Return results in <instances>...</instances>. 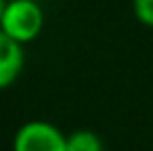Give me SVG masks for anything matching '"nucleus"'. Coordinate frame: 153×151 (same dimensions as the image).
<instances>
[{
	"instance_id": "nucleus-3",
	"label": "nucleus",
	"mask_w": 153,
	"mask_h": 151,
	"mask_svg": "<svg viewBox=\"0 0 153 151\" xmlns=\"http://www.w3.org/2000/svg\"><path fill=\"white\" fill-rule=\"evenodd\" d=\"M25 45L0 31V89L11 87L25 69Z\"/></svg>"
},
{
	"instance_id": "nucleus-6",
	"label": "nucleus",
	"mask_w": 153,
	"mask_h": 151,
	"mask_svg": "<svg viewBox=\"0 0 153 151\" xmlns=\"http://www.w3.org/2000/svg\"><path fill=\"white\" fill-rule=\"evenodd\" d=\"M4 7H7V0H0V22H2V13H4Z\"/></svg>"
},
{
	"instance_id": "nucleus-4",
	"label": "nucleus",
	"mask_w": 153,
	"mask_h": 151,
	"mask_svg": "<svg viewBox=\"0 0 153 151\" xmlns=\"http://www.w3.org/2000/svg\"><path fill=\"white\" fill-rule=\"evenodd\" d=\"M67 151H104L102 140L91 129H76L67 133Z\"/></svg>"
},
{
	"instance_id": "nucleus-5",
	"label": "nucleus",
	"mask_w": 153,
	"mask_h": 151,
	"mask_svg": "<svg viewBox=\"0 0 153 151\" xmlns=\"http://www.w3.org/2000/svg\"><path fill=\"white\" fill-rule=\"evenodd\" d=\"M131 9L140 25L153 29V0H131Z\"/></svg>"
},
{
	"instance_id": "nucleus-1",
	"label": "nucleus",
	"mask_w": 153,
	"mask_h": 151,
	"mask_svg": "<svg viewBox=\"0 0 153 151\" xmlns=\"http://www.w3.org/2000/svg\"><path fill=\"white\" fill-rule=\"evenodd\" d=\"M45 29V9L36 0H7L0 31L20 45H29Z\"/></svg>"
},
{
	"instance_id": "nucleus-2",
	"label": "nucleus",
	"mask_w": 153,
	"mask_h": 151,
	"mask_svg": "<svg viewBox=\"0 0 153 151\" xmlns=\"http://www.w3.org/2000/svg\"><path fill=\"white\" fill-rule=\"evenodd\" d=\"M13 151H67V133L47 120L20 124L13 136Z\"/></svg>"
}]
</instances>
